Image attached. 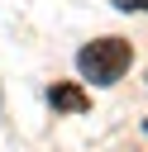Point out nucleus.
I'll return each instance as SVG.
<instances>
[{"label": "nucleus", "mask_w": 148, "mask_h": 152, "mask_svg": "<svg viewBox=\"0 0 148 152\" xmlns=\"http://www.w3.org/2000/svg\"><path fill=\"white\" fill-rule=\"evenodd\" d=\"M129 62H134V48H129L124 38H95V43H86V48L76 52L81 76L95 81V86H115V81L129 71Z\"/></svg>", "instance_id": "nucleus-1"}, {"label": "nucleus", "mask_w": 148, "mask_h": 152, "mask_svg": "<svg viewBox=\"0 0 148 152\" xmlns=\"http://www.w3.org/2000/svg\"><path fill=\"white\" fill-rule=\"evenodd\" d=\"M91 100H86V90H76V86H53V109H67V114H81Z\"/></svg>", "instance_id": "nucleus-2"}, {"label": "nucleus", "mask_w": 148, "mask_h": 152, "mask_svg": "<svg viewBox=\"0 0 148 152\" xmlns=\"http://www.w3.org/2000/svg\"><path fill=\"white\" fill-rule=\"evenodd\" d=\"M119 10H148V0H119Z\"/></svg>", "instance_id": "nucleus-3"}]
</instances>
